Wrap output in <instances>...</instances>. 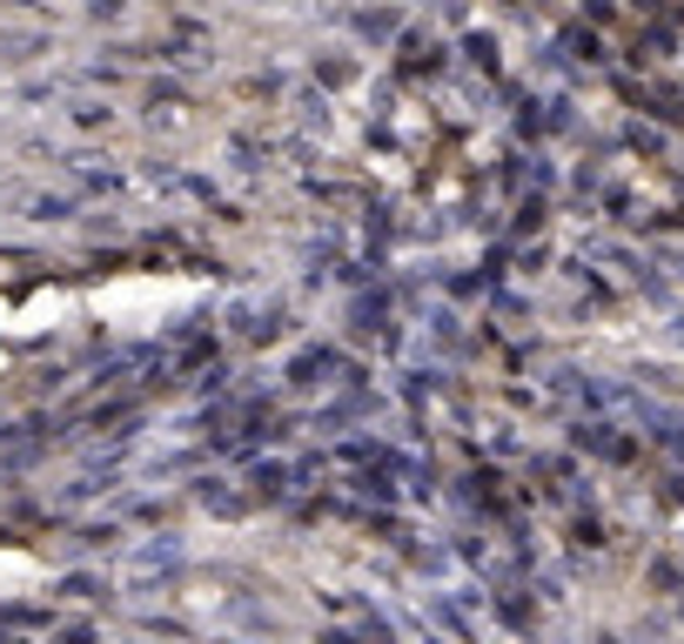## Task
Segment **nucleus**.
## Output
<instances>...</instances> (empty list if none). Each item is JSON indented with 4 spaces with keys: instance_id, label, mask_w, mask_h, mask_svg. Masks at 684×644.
Returning <instances> with one entry per match:
<instances>
[{
    "instance_id": "nucleus-1",
    "label": "nucleus",
    "mask_w": 684,
    "mask_h": 644,
    "mask_svg": "<svg viewBox=\"0 0 684 644\" xmlns=\"http://www.w3.org/2000/svg\"><path fill=\"white\" fill-rule=\"evenodd\" d=\"M0 578H34V564L28 557H0Z\"/></svg>"
}]
</instances>
